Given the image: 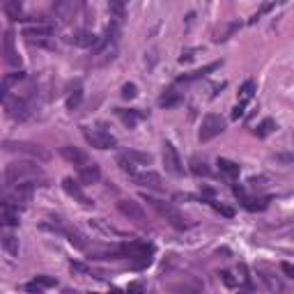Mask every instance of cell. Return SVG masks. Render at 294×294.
Listing matches in <instances>:
<instances>
[{
  "mask_svg": "<svg viewBox=\"0 0 294 294\" xmlns=\"http://www.w3.org/2000/svg\"><path fill=\"white\" fill-rule=\"evenodd\" d=\"M2 223L5 225H16L19 223V209L2 200Z\"/></svg>",
  "mask_w": 294,
  "mask_h": 294,
  "instance_id": "21",
  "label": "cell"
},
{
  "mask_svg": "<svg viewBox=\"0 0 294 294\" xmlns=\"http://www.w3.org/2000/svg\"><path fill=\"white\" fill-rule=\"evenodd\" d=\"M143 200H145L161 219H166L175 230H188V227H191V223L184 219V214H182L175 205H170V202H166V200H159V198H152V195H147V193H143Z\"/></svg>",
  "mask_w": 294,
  "mask_h": 294,
  "instance_id": "2",
  "label": "cell"
},
{
  "mask_svg": "<svg viewBox=\"0 0 294 294\" xmlns=\"http://www.w3.org/2000/svg\"><path fill=\"white\" fill-rule=\"evenodd\" d=\"M117 166H120L127 175H131V177H134V175L138 173V170H136V163H134L131 159H129L127 154H120V156H117Z\"/></svg>",
  "mask_w": 294,
  "mask_h": 294,
  "instance_id": "28",
  "label": "cell"
},
{
  "mask_svg": "<svg viewBox=\"0 0 294 294\" xmlns=\"http://www.w3.org/2000/svg\"><path fill=\"white\" fill-rule=\"evenodd\" d=\"M5 110H7V115L12 117L14 122H26L28 117H30V106H28V101H23V99H19V97H7L5 99Z\"/></svg>",
  "mask_w": 294,
  "mask_h": 294,
  "instance_id": "7",
  "label": "cell"
},
{
  "mask_svg": "<svg viewBox=\"0 0 294 294\" xmlns=\"http://www.w3.org/2000/svg\"><path fill=\"white\" fill-rule=\"evenodd\" d=\"M108 294H122V290H117V288H113V290H110V292H108Z\"/></svg>",
  "mask_w": 294,
  "mask_h": 294,
  "instance_id": "46",
  "label": "cell"
},
{
  "mask_svg": "<svg viewBox=\"0 0 294 294\" xmlns=\"http://www.w3.org/2000/svg\"><path fill=\"white\" fill-rule=\"evenodd\" d=\"M5 149L7 152H21V154H28L33 159H39V161H48L51 154L44 149V147L35 145V143H23V141H5Z\"/></svg>",
  "mask_w": 294,
  "mask_h": 294,
  "instance_id": "3",
  "label": "cell"
},
{
  "mask_svg": "<svg viewBox=\"0 0 294 294\" xmlns=\"http://www.w3.org/2000/svg\"><path fill=\"white\" fill-rule=\"evenodd\" d=\"M117 115H120L122 122H124L129 129H134L136 124H138V120H141V115L136 113V110H122V108H120V110H117Z\"/></svg>",
  "mask_w": 294,
  "mask_h": 294,
  "instance_id": "27",
  "label": "cell"
},
{
  "mask_svg": "<svg viewBox=\"0 0 294 294\" xmlns=\"http://www.w3.org/2000/svg\"><path fill=\"white\" fill-rule=\"evenodd\" d=\"M76 9H78V5H76V2H58V5H55V14H58L62 21L74 19Z\"/></svg>",
  "mask_w": 294,
  "mask_h": 294,
  "instance_id": "22",
  "label": "cell"
},
{
  "mask_svg": "<svg viewBox=\"0 0 294 294\" xmlns=\"http://www.w3.org/2000/svg\"><path fill=\"white\" fill-rule=\"evenodd\" d=\"M99 177H101V173L97 163H87V166L78 168V180L83 184H94V182H99Z\"/></svg>",
  "mask_w": 294,
  "mask_h": 294,
  "instance_id": "17",
  "label": "cell"
},
{
  "mask_svg": "<svg viewBox=\"0 0 294 294\" xmlns=\"http://www.w3.org/2000/svg\"><path fill=\"white\" fill-rule=\"evenodd\" d=\"M99 37L94 33H90V30H80V33H76L72 37V44L74 46H80V48H97L99 46Z\"/></svg>",
  "mask_w": 294,
  "mask_h": 294,
  "instance_id": "14",
  "label": "cell"
},
{
  "mask_svg": "<svg viewBox=\"0 0 294 294\" xmlns=\"http://www.w3.org/2000/svg\"><path fill=\"white\" fill-rule=\"evenodd\" d=\"M191 166H193V168H191V170H193L195 175H205V177H207V175L212 173V170H209V168H207V163H205V161H198V159H193V163H191Z\"/></svg>",
  "mask_w": 294,
  "mask_h": 294,
  "instance_id": "32",
  "label": "cell"
},
{
  "mask_svg": "<svg viewBox=\"0 0 294 294\" xmlns=\"http://www.w3.org/2000/svg\"><path fill=\"white\" fill-rule=\"evenodd\" d=\"M136 94H138V90H136L134 83H127V85L122 87V97H124V99H134Z\"/></svg>",
  "mask_w": 294,
  "mask_h": 294,
  "instance_id": "35",
  "label": "cell"
},
{
  "mask_svg": "<svg viewBox=\"0 0 294 294\" xmlns=\"http://www.w3.org/2000/svg\"><path fill=\"white\" fill-rule=\"evenodd\" d=\"M253 94H255V83L253 80H246V83L241 85V90H239V104L246 106V101L253 99Z\"/></svg>",
  "mask_w": 294,
  "mask_h": 294,
  "instance_id": "26",
  "label": "cell"
},
{
  "mask_svg": "<svg viewBox=\"0 0 294 294\" xmlns=\"http://www.w3.org/2000/svg\"><path fill=\"white\" fill-rule=\"evenodd\" d=\"M117 209H120V212L127 216L129 220H136V223H141V225L147 220L145 209H143L138 202H134V200H120V202H117Z\"/></svg>",
  "mask_w": 294,
  "mask_h": 294,
  "instance_id": "8",
  "label": "cell"
},
{
  "mask_svg": "<svg viewBox=\"0 0 294 294\" xmlns=\"http://www.w3.org/2000/svg\"><path fill=\"white\" fill-rule=\"evenodd\" d=\"M216 166H219L220 175H223V177H227V180H237V177H239V166H237L234 161L219 159V161H216Z\"/></svg>",
  "mask_w": 294,
  "mask_h": 294,
  "instance_id": "18",
  "label": "cell"
},
{
  "mask_svg": "<svg viewBox=\"0 0 294 294\" xmlns=\"http://www.w3.org/2000/svg\"><path fill=\"white\" fill-rule=\"evenodd\" d=\"M21 9H23V7H21L19 0H7V2H5V14L12 21H23V19H21Z\"/></svg>",
  "mask_w": 294,
  "mask_h": 294,
  "instance_id": "23",
  "label": "cell"
},
{
  "mask_svg": "<svg viewBox=\"0 0 294 294\" xmlns=\"http://www.w3.org/2000/svg\"><path fill=\"white\" fill-rule=\"evenodd\" d=\"M220 276H223V281H225V285H230V288H232V285H234V281H232V276L227 274V271H223V274H220Z\"/></svg>",
  "mask_w": 294,
  "mask_h": 294,
  "instance_id": "45",
  "label": "cell"
},
{
  "mask_svg": "<svg viewBox=\"0 0 294 294\" xmlns=\"http://www.w3.org/2000/svg\"><path fill=\"white\" fill-rule=\"evenodd\" d=\"M2 248H5L9 255H19V239H16L14 234L5 232L2 234Z\"/></svg>",
  "mask_w": 294,
  "mask_h": 294,
  "instance_id": "24",
  "label": "cell"
},
{
  "mask_svg": "<svg viewBox=\"0 0 294 294\" xmlns=\"http://www.w3.org/2000/svg\"><path fill=\"white\" fill-rule=\"evenodd\" d=\"M241 115H244V104H239V106L232 110V117H234V120H239Z\"/></svg>",
  "mask_w": 294,
  "mask_h": 294,
  "instance_id": "44",
  "label": "cell"
},
{
  "mask_svg": "<svg viewBox=\"0 0 294 294\" xmlns=\"http://www.w3.org/2000/svg\"><path fill=\"white\" fill-rule=\"evenodd\" d=\"M274 129H276V122L271 120V117H267V120H262L260 124H257V129H255V136H257V138H267V136L271 134Z\"/></svg>",
  "mask_w": 294,
  "mask_h": 294,
  "instance_id": "25",
  "label": "cell"
},
{
  "mask_svg": "<svg viewBox=\"0 0 294 294\" xmlns=\"http://www.w3.org/2000/svg\"><path fill=\"white\" fill-rule=\"evenodd\" d=\"M193 53H195V48H188V51H184V53L180 55V62H188V60H193Z\"/></svg>",
  "mask_w": 294,
  "mask_h": 294,
  "instance_id": "39",
  "label": "cell"
},
{
  "mask_svg": "<svg viewBox=\"0 0 294 294\" xmlns=\"http://www.w3.org/2000/svg\"><path fill=\"white\" fill-rule=\"evenodd\" d=\"M37 180H41V168L37 163H33V161H14L5 170L7 186H19V184Z\"/></svg>",
  "mask_w": 294,
  "mask_h": 294,
  "instance_id": "1",
  "label": "cell"
},
{
  "mask_svg": "<svg viewBox=\"0 0 294 294\" xmlns=\"http://www.w3.org/2000/svg\"><path fill=\"white\" fill-rule=\"evenodd\" d=\"M83 136H85V141L90 143L92 147H97V149H113V147L117 145L115 136H110L108 131H104V129H87V127H83Z\"/></svg>",
  "mask_w": 294,
  "mask_h": 294,
  "instance_id": "5",
  "label": "cell"
},
{
  "mask_svg": "<svg viewBox=\"0 0 294 294\" xmlns=\"http://www.w3.org/2000/svg\"><path fill=\"white\" fill-rule=\"evenodd\" d=\"M241 205L251 212H262V209L269 207V198H246V195H241Z\"/></svg>",
  "mask_w": 294,
  "mask_h": 294,
  "instance_id": "20",
  "label": "cell"
},
{
  "mask_svg": "<svg viewBox=\"0 0 294 294\" xmlns=\"http://www.w3.org/2000/svg\"><path fill=\"white\" fill-rule=\"evenodd\" d=\"M173 294H202V283L195 278H182V281L170 285Z\"/></svg>",
  "mask_w": 294,
  "mask_h": 294,
  "instance_id": "10",
  "label": "cell"
},
{
  "mask_svg": "<svg viewBox=\"0 0 294 294\" xmlns=\"http://www.w3.org/2000/svg\"><path fill=\"white\" fill-rule=\"evenodd\" d=\"M129 156V159L134 161H138V163H152V154H145V152H136V149H129V152H124Z\"/></svg>",
  "mask_w": 294,
  "mask_h": 294,
  "instance_id": "29",
  "label": "cell"
},
{
  "mask_svg": "<svg viewBox=\"0 0 294 294\" xmlns=\"http://www.w3.org/2000/svg\"><path fill=\"white\" fill-rule=\"evenodd\" d=\"M209 205H212V207H214V209H219L220 214H225V216H232V209H230V207H223V205H216V202H209Z\"/></svg>",
  "mask_w": 294,
  "mask_h": 294,
  "instance_id": "41",
  "label": "cell"
},
{
  "mask_svg": "<svg viewBox=\"0 0 294 294\" xmlns=\"http://www.w3.org/2000/svg\"><path fill=\"white\" fill-rule=\"evenodd\" d=\"M163 166H166V170L170 175H175V177H182V175H184V166H182V159H180V154H177V147L168 141L163 143Z\"/></svg>",
  "mask_w": 294,
  "mask_h": 294,
  "instance_id": "6",
  "label": "cell"
},
{
  "mask_svg": "<svg viewBox=\"0 0 294 294\" xmlns=\"http://www.w3.org/2000/svg\"><path fill=\"white\" fill-rule=\"evenodd\" d=\"M225 131V120L220 117V115H205V120H202V124H200V141L202 143H207V141H212V138H216V136H220Z\"/></svg>",
  "mask_w": 294,
  "mask_h": 294,
  "instance_id": "4",
  "label": "cell"
},
{
  "mask_svg": "<svg viewBox=\"0 0 294 294\" xmlns=\"http://www.w3.org/2000/svg\"><path fill=\"white\" fill-rule=\"evenodd\" d=\"M53 33H55L53 26H48V23H35V26H28L26 30H23V37H28V39H35V37H37V41H44Z\"/></svg>",
  "mask_w": 294,
  "mask_h": 294,
  "instance_id": "12",
  "label": "cell"
},
{
  "mask_svg": "<svg viewBox=\"0 0 294 294\" xmlns=\"http://www.w3.org/2000/svg\"><path fill=\"white\" fill-rule=\"evenodd\" d=\"M154 255V253H152ZM152 255H141V257H136V260H131V267L134 269H145L152 264Z\"/></svg>",
  "mask_w": 294,
  "mask_h": 294,
  "instance_id": "30",
  "label": "cell"
},
{
  "mask_svg": "<svg viewBox=\"0 0 294 294\" xmlns=\"http://www.w3.org/2000/svg\"><path fill=\"white\" fill-rule=\"evenodd\" d=\"M80 99H83V92H80V90H76V92H74L72 97L67 99V108H69V110H74V108H78Z\"/></svg>",
  "mask_w": 294,
  "mask_h": 294,
  "instance_id": "34",
  "label": "cell"
},
{
  "mask_svg": "<svg viewBox=\"0 0 294 294\" xmlns=\"http://www.w3.org/2000/svg\"><path fill=\"white\" fill-rule=\"evenodd\" d=\"M41 290H44V288H39V285H37V283H35V281H33V283H28V285H26V292H33V294H35V292L39 294Z\"/></svg>",
  "mask_w": 294,
  "mask_h": 294,
  "instance_id": "43",
  "label": "cell"
},
{
  "mask_svg": "<svg viewBox=\"0 0 294 294\" xmlns=\"http://www.w3.org/2000/svg\"><path fill=\"white\" fill-rule=\"evenodd\" d=\"M2 51H5V62L7 65H21V58L16 53V48H14V33L12 30H5V39H2Z\"/></svg>",
  "mask_w": 294,
  "mask_h": 294,
  "instance_id": "13",
  "label": "cell"
},
{
  "mask_svg": "<svg viewBox=\"0 0 294 294\" xmlns=\"http://www.w3.org/2000/svg\"><path fill=\"white\" fill-rule=\"evenodd\" d=\"M220 67V62H209V65H205V67L195 69V72H188V74H182L180 76V83H193V80H200L205 78L209 72H214V69Z\"/></svg>",
  "mask_w": 294,
  "mask_h": 294,
  "instance_id": "16",
  "label": "cell"
},
{
  "mask_svg": "<svg viewBox=\"0 0 294 294\" xmlns=\"http://www.w3.org/2000/svg\"><path fill=\"white\" fill-rule=\"evenodd\" d=\"M276 161H283V163H294V154H276Z\"/></svg>",
  "mask_w": 294,
  "mask_h": 294,
  "instance_id": "40",
  "label": "cell"
},
{
  "mask_svg": "<svg viewBox=\"0 0 294 294\" xmlns=\"http://www.w3.org/2000/svg\"><path fill=\"white\" fill-rule=\"evenodd\" d=\"M21 78H23V72H14L5 78V83H14V80H21Z\"/></svg>",
  "mask_w": 294,
  "mask_h": 294,
  "instance_id": "42",
  "label": "cell"
},
{
  "mask_svg": "<svg viewBox=\"0 0 294 294\" xmlns=\"http://www.w3.org/2000/svg\"><path fill=\"white\" fill-rule=\"evenodd\" d=\"M62 188H65V193H69L72 198H76V200H80L83 205H92V200L87 198L85 193H83V188H80L78 182H74L72 177H65L62 180Z\"/></svg>",
  "mask_w": 294,
  "mask_h": 294,
  "instance_id": "15",
  "label": "cell"
},
{
  "mask_svg": "<svg viewBox=\"0 0 294 294\" xmlns=\"http://www.w3.org/2000/svg\"><path fill=\"white\" fill-rule=\"evenodd\" d=\"M182 99H184V97H182L180 90H175V87H170V90H166V92L161 94L159 106H161V108H173V106H177V104H180Z\"/></svg>",
  "mask_w": 294,
  "mask_h": 294,
  "instance_id": "19",
  "label": "cell"
},
{
  "mask_svg": "<svg viewBox=\"0 0 294 294\" xmlns=\"http://www.w3.org/2000/svg\"><path fill=\"white\" fill-rule=\"evenodd\" d=\"M35 283H37L39 288H53V285H58V281L51 278V276H35Z\"/></svg>",
  "mask_w": 294,
  "mask_h": 294,
  "instance_id": "33",
  "label": "cell"
},
{
  "mask_svg": "<svg viewBox=\"0 0 294 294\" xmlns=\"http://www.w3.org/2000/svg\"><path fill=\"white\" fill-rule=\"evenodd\" d=\"M108 9H110V14H113L115 21L124 19V5H122V2H110V5H108Z\"/></svg>",
  "mask_w": 294,
  "mask_h": 294,
  "instance_id": "31",
  "label": "cell"
},
{
  "mask_svg": "<svg viewBox=\"0 0 294 294\" xmlns=\"http://www.w3.org/2000/svg\"><path fill=\"white\" fill-rule=\"evenodd\" d=\"M281 269H283V274H285V276H290V278H294V264H290V262H283V264H281Z\"/></svg>",
  "mask_w": 294,
  "mask_h": 294,
  "instance_id": "38",
  "label": "cell"
},
{
  "mask_svg": "<svg viewBox=\"0 0 294 294\" xmlns=\"http://www.w3.org/2000/svg\"><path fill=\"white\" fill-rule=\"evenodd\" d=\"M131 180L136 184H141L145 188H154V191H163V180H161L159 173H154V170H145V173H136Z\"/></svg>",
  "mask_w": 294,
  "mask_h": 294,
  "instance_id": "9",
  "label": "cell"
},
{
  "mask_svg": "<svg viewBox=\"0 0 294 294\" xmlns=\"http://www.w3.org/2000/svg\"><path fill=\"white\" fill-rule=\"evenodd\" d=\"M72 269L78 271V274H92V269L85 267V264H80V262H72Z\"/></svg>",
  "mask_w": 294,
  "mask_h": 294,
  "instance_id": "36",
  "label": "cell"
},
{
  "mask_svg": "<svg viewBox=\"0 0 294 294\" xmlns=\"http://www.w3.org/2000/svg\"><path fill=\"white\" fill-rule=\"evenodd\" d=\"M127 294H145V290H143L141 283H131L129 290H127Z\"/></svg>",
  "mask_w": 294,
  "mask_h": 294,
  "instance_id": "37",
  "label": "cell"
},
{
  "mask_svg": "<svg viewBox=\"0 0 294 294\" xmlns=\"http://www.w3.org/2000/svg\"><path fill=\"white\" fill-rule=\"evenodd\" d=\"M60 154L69 161V163H74V166H76V170L90 163V159H87V154H85V152H80L78 147H74V145H65V147L60 149Z\"/></svg>",
  "mask_w": 294,
  "mask_h": 294,
  "instance_id": "11",
  "label": "cell"
}]
</instances>
